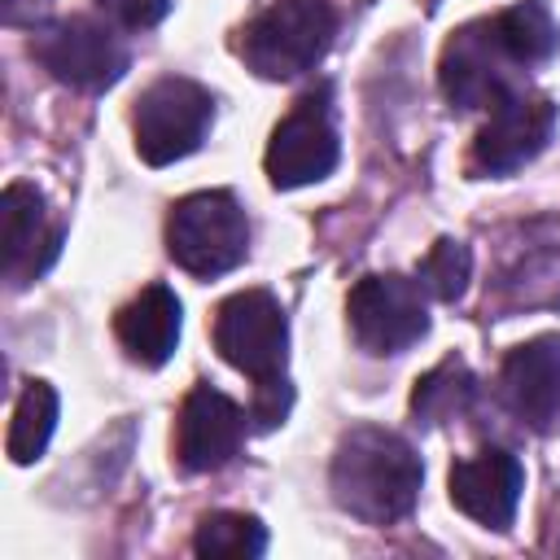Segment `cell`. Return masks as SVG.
<instances>
[{"label": "cell", "mask_w": 560, "mask_h": 560, "mask_svg": "<svg viewBox=\"0 0 560 560\" xmlns=\"http://www.w3.org/2000/svg\"><path fill=\"white\" fill-rule=\"evenodd\" d=\"M420 481H424V464L416 446L381 424L350 429L337 442L328 468L337 508L368 525H398L402 516H411L420 499Z\"/></svg>", "instance_id": "obj_1"}, {"label": "cell", "mask_w": 560, "mask_h": 560, "mask_svg": "<svg viewBox=\"0 0 560 560\" xmlns=\"http://www.w3.org/2000/svg\"><path fill=\"white\" fill-rule=\"evenodd\" d=\"M332 0H276L236 31V52L258 79H298L332 48Z\"/></svg>", "instance_id": "obj_2"}, {"label": "cell", "mask_w": 560, "mask_h": 560, "mask_svg": "<svg viewBox=\"0 0 560 560\" xmlns=\"http://www.w3.org/2000/svg\"><path fill=\"white\" fill-rule=\"evenodd\" d=\"M166 254L188 276H223L249 254V219L241 201L223 188L188 192L166 214Z\"/></svg>", "instance_id": "obj_3"}, {"label": "cell", "mask_w": 560, "mask_h": 560, "mask_svg": "<svg viewBox=\"0 0 560 560\" xmlns=\"http://www.w3.org/2000/svg\"><path fill=\"white\" fill-rule=\"evenodd\" d=\"M521 61L512 57L494 13L490 18H477V22H464L446 48H442V61H438V83H442V96L451 109H494L503 96L521 92L525 79H521Z\"/></svg>", "instance_id": "obj_4"}, {"label": "cell", "mask_w": 560, "mask_h": 560, "mask_svg": "<svg viewBox=\"0 0 560 560\" xmlns=\"http://www.w3.org/2000/svg\"><path fill=\"white\" fill-rule=\"evenodd\" d=\"M214 122V96L179 74L153 79L131 109V131H136V153L149 166H171L188 153H197L210 136Z\"/></svg>", "instance_id": "obj_5"}, {"label": "cell", "mask_w": 560, "mask_h": 560, "mask_svg": "<svg viewBox=\"0 0 560 560\" xmlns=\"http://www.w3.org/2000/svg\"><path fill=\"white\" fill-rule=\"evenodd\" d=\"M31 57L57 83H66L74 92H105L127 70L122 39L105 22L83 18V13H70V18H57V22L39 26L35 39H31Z\"/></svg>", "instance_id": "obj_6"}, {"label": "cell", "mask_w": 560, "mask_h": 560, "mask_svg": "<svg viewBox=\"0 0 560 560\" xmlns=\"http://www.w3.org/2000/svg\"><path fill=\"white\" fill-rule=\"evenodd\" d=\"M337 153L341 144L332 127V88L319 83L306 96H298L293 109L276 122L262 166L276 188H302V184H319L324 175H332Z\"/></svg>", "instance_id": "obj_7"}, {"label": "cell", "mask_w": 560, "mask_h": 560, "mask_svg": "<svg viewBox=\"0 0 560 560\" xmlns=\"http://www.w3.org/2000/svg\"><path fill=\"white\" fill-rule=\"evenodd\" d=\"M214 350L249 381L280 376L289 359L284 306L267 289H241L223 298L214 311Z\"/></svg>", "instance_id": "obj_8"}, {"label": "cell", "mask_w": 560, "mask_h": 560, "mask_svg": "<svg viewBox=\"0 0 560 560\" xmlns=\"http://www.w3.org/2000/svg\"><path fill=\"white\" fill-rule=\"evenodd\" d=\"M350 332L368 354H402L429 332V306L420 280L398 271L363 276L346 298Z\"/></svg>", "instance_id": "obj_9"}, {"label": "cell", "mask_w": 560, "mask_h": 560, "mask_svg": "<svg viewBox=\"0 0 560 560\" xmlns=\"http://www.w3.org/2000/svg\"><path fill=\"white\" fill-rule=\"evenodd\" d=\"M551 131H556V101L542 96V92L521 88V92L503 96L490 109V118L481 122V131L472 140V153H468V171L490 175V179L512 175L547 149Z\"/></svg>", "instance_id": "obj_10"}, {"label": "cell", "mask_w": 560, "mask_h": 560, "mask_svg": "<svg viewBox=\"0 0 560 560\" xmlns=\"http://www.w3.org/2000/svg\"><path fill=\"white\" fill-rule=\"evenodd\" d=\"M61 254V223L35 184H9L0 192V276L9 289L39 280Z\"/></svg>", "instance_id": "obj_11"}, {"label": "cell", "mask_w": 560, "mask_h": 560, "mask_svg": "<svg viewBox=\"0 0 560 560\" xmlns=\"http://www.w3.org/2000/svg\"><path fill=\"white\" fill-rule=\"evenodd\" d=\"M245 411L214 385H192L175 420V459L184 472H219L245 442Z\"/></svg>", "instance_id": "obj_12"}, {"label": "cell", "mask_w": 560, "mask_h": 560, "mask_svg": "<svg viewBox=\"0 0 560 560\" xmlns=\"http://www.w3.org/2000/svg\"><path fill=\"white\" fill-rule=\"evenodd\" d=\"M521 486H525V468L508 446H481L477 455L455 459L446 490L451 503L472 516L486 529H508L521 503Z\"/></svg>", "instance_id": "obj_13"}, {"label": "cell", "mask_w": 560, "mask_h": 560, "mask_svg": "<svg viewBox=\"0 0 560 560\" xmlns=\"http://www.w3.org/2000/svg\"><path fill=\"white\" fill-rule=\"evenodd\" d=\"M499 394L525 429L547 433L560 416V332H542L508 350Z\"/></svg>", "instance_id": "obj_14"}, {"label": "cell", "mask_w": 560, "mask_h": 560, "mask_svg": "<svg viewBox=\"0 0 560 560\" xmlns=\"http://www.w3.org/2000/svg\"><path fill=\"white\" fill-rule=\"evenodd\" d=\"M114 337L140 368H162L179 346V298L166 284H144L118 315Z\"/></svg>", "instance_id": "obj_15"}, {"label": "cell", "mask_w": 560, "mask_h": 560, "mask_svg": "<svg viewBox=\"0 0 560 560\" xmlns=\"http://www.w3.org/2000/svg\"><path fill=\"white\" fill-rule=\"evenodd\" d=\"M472 398H477V376L468 372L464 359L451 354V359H442L438 368H429V372L416 381V389H411V416H416L420 424L438 429V424L464 416V411L472 407Z\"/></svg>", "instance_id": "obj_16"}, {"label": "cell", "mask_w": 560, "mask_h": 560, "mask_svg": "<svg viewBox=\"0 0 560 560\" xmlns=\"http://www.w3.org/2000/svg\"><path fill=\"white\" fill-rule=\"evenodd\" d=\"M192 551L206 560H258L267 551V529L245 512H206L192 529Z\"/></svg>", "instance_id": "obj_17"}, {"label": "cell", "mask_w": 560, "mask_h": 560, "mask_svg": "<svg viewBox=\"0 0 560 560\" xmlns=\"http://www.w3.org/2000/svg\"><path fill=\"white\" fill-rule=\"evenodd\" d=\"M494 22H499V31H503L512 57H516L525 70L551 61L556 48H560V26H556V18L547 13V4H538V0H521V4H512V9H499Z\"/></svg>", "instance_id": "obj_18"}, {"label": "cell", "mask_w": 560, "mask_h": 560, "mask_svg": "<svg viewBox=\"0 0 560 560\" xmlns=\"http://www.w3.org/2000/svg\"><path fill=\"white\" fill-rule=\"evenodd\" d=\"M57 429V389L48 381H31L13 407V420H9V459L13 464H31L44 455L48 438Z\"/></svg>", "instance_id": "obj_19"}, {"label": "cell", "mask_w": 560, "mask_h": 560, "mask_svg": "<svg viewBox=\"0 0 560 560\" xmlns=\"http://www.w3.org/2000/svg\"><path fill=\"white\" fill-rule=\"evenodd\" d=\"M468 276H472V254L455 236H438L429 245V254L420 258V271H416L420 289L438 302H459L468 289Z\"/></svg>", "instance_id": "obj_20"}, {"label": "cell", "mask_w": 560, "mask_h": 560, "mask_svg": "<svg viewBox=\"0 0 560 560\" xmlns=\"http://www.w3.org/2000/svg\"><path fill=\"white\" fill-rule=\"evenodd\" d=\"M289 407H293V385H289L284 372H280V376L254 381V398H249V411H245V416H249V424H254L258 433H267V429L284 424Z\"/></svg>", "instance_id": "obj_21"}, {"label": "cell", "mask_w": 560, "mask_h": 560, "mask_svg": "<svg viewBox=\"0 0 560 560\" xmlns=\"http://www.w3.org/2000/svg\"><path fill=\"white\" fill-rule=\"evenodd\" d=\"M96 9L127 31H149L171 13V0H96Z\"/></svg>", "instance_id": "obj_22"}, {"label": "cell", "mask_w": 560, "mask_h": 560, "mask_svg": "<svg viewBox=\"0 0 560 560\" xmlns=\"http://www.w3.org/2000/svg\"><path fill=\"white\" fill-rule=\"evenodd\" d=\"M48 9H52V0H0V22L4 26H35Z\"/></svg>", "instance_id": "obj_23"}]
</instances>
